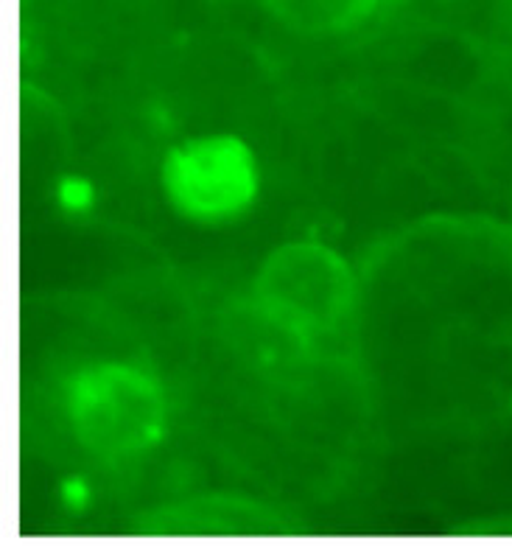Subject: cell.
Instances as JSON below:
<instances>
[{
  "label": "cell",
  "instance_id": "3",
  "mask_svg": "<svg viewBox=\"0 0 512 560\" xmlns=\"http://www.w3.org/2000/svg\"><path fill=\"white\" fill-rule=\"evenodd\" d=\"M253 303L266 323L298 339L353 334L359 272L323 242H286L253 278Z\"/></svg>",
  "mask_w": 512,
  "mask_h": 560
},
{
  "label": "cell",
  "instance_id": "1",
  "mask_svg": "<svg viewBox=\"0 0 512 560\" xmlns=\"http://www.w3.org/2000/svg\"><path fill=\"white\" fill-rule=\"evenodd\" d=\"M353 337L368 384L420 429L512 420V222L440 213L359 269Z\"/></svg>",
  "mask_w": 512,
  "mask_h": 560
},
{
  "label": "cell",
  "instance_id": "2",
  "mask_svg": "<svg viewBox=\"0 0 512 560\" xmlns=\"http://www.w3.org/2000/svg\"><path fill=\"white\" fill-rule=\"evenodd\" d=\"M65 415L73 440L98 463H129L165 434L168 404L154 376L127 362L88 364L68 378Z\"/></svg>",
  "mask_w": 512,
  "mask_h": 560
},
{
  "label": "cell",
  "instance_id": "4",
  "mask_svg": "<svg viewBox=\"0 0 512 560\" xmlns=\"http://www.w3.org/2000/svg\"><path fill=\"white\" fill-rule=\"evenodd\" d=\"M163 191L171 208L190 222H228L253 205L258 166L244 140L233 135H199L168 152Z\"/></svg>",
  "mask_w": 512,
  "mask_h": 560
},
{
  "label": "cell",
  "instance_id": "5",
  "mask_svg": "<svg viewBox=\"0 0 512 560\" xmlns=\"http://www.w3.org/2000/svg\"><path fill=\"white\" fill-rule=\"evenodd\" d=\"M140 533L152 535H275L298 533L283 513L241 497H199L165 504L140 518Z\"/></svg>",
  "mask_w": 512,
  "mask_h": 560
},
{
  "label": "cell",
  "instance_id": "8",
  "mask_svg": "<svg viewBox=\"0 0 512 560\" xmlns=\"http://www.w3.org/2000/svg\"><path fill=\"white\" fill-rule=\"evenodd\" d=\"M512 222V183H510V217H507Z\"/></svg>",
  "mask_w": 512,
  "mask_h": 560
},
{
  "label": "cell",
  "instance_id": "7",
  "mask_svg": "<svg viewBox=\"0 0 512 560\" xmlns=\"http://www.w3.org/2000/svg\"><path fill=\"white\" fill-rule=\"evenodd\" d=\"M501 43L512 65V0H501Z\"/></svg>",
  "mask_w": 512,
  "mask_h": 560
},
{
  "label": "cell",
  "instance_id": "6",
  "mask_svg": "<svg viewBox=\"0 0 512 560\" xmlns=\"http://www.w3.org/2000/svg\"><path fill=\"white\" fill-rule=\"evenodd\" d=\"M384 0H260L278 26L300 37H334L359 28Z\"/></svg>",
  "mask_w": 512,
  "mask_h": 560
}]
</instances>
